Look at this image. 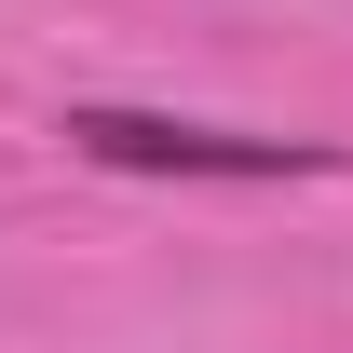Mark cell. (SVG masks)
I'll use <instances>...</instances> for the list:
<instances>
[{"label": "cell", "mask_w": 353, "mask_h": 353, "mask_svg": "<svg viewBox=\"0 0 353 353\" xmlns=\"http://www.w3.org/2000/svg\"><path fill=\"white\" fill-rule=\"evenodd\" d=\"M68 150L82 163H109V176H312L326 150L312 136H245V123H176V109H68Z\"/></svg>", "instance_id": "1"}]
</instances>
